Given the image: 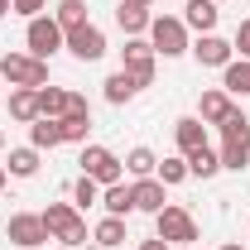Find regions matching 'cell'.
Returning <instances> with one entry per match:
<instances>
[{
	"label": "cell",
	"instance_id": "obj_1",
	"mask_svg": "<svg viewBox=\"0 0 250 250\" xmlns=\"http://www.w3.org/2000/svg\"><path fill=\"white\" fill-rule=\"evenodd\" d=\"M43 226H48V241H58V246H82V241H92V231H87V221H82V212L72 207V202H48L43 212Z\"/></svg>",
	"mask_w": 250,
	"mask_h": 250
},
{
	"label": "cell",
	"instance_id": "obj_2",
	"mask_svg": "<svg viewBox=\"0 0 250 250\" xmlns=\"http://www.w3.org/2000/svg\"><path fill=\"white\" fill-rule=\"evenodd\" d=\"M154 236L168 241V246H192V241H197V221H192L188 207L164 202V212H154Z\"/></svg>",
	"mask_w": 250,
	"mask_h": 250
},
{
	"label": "cell",
	"instance_id": "obj_3",
	"mask_svg": "<svg viewBox=\"0 0 250 250\" xmlns=\"http://www.w3.org/2000/svg\"><path fill=\"white\" fill-rule=\"evenodd\" d=\"M149 43H154L159 58H183L188 48V24L183 15H154V24H149Z\"/></svg>",
	"mask_w": 250,
	"mask_h": 250
},
{
	"label": "cell",
	"instance_id": "obj_4",
	"mask_svg": "<svg viewBox=\"0 0 250 250\" xmlns=\"http://www.w3.org/2000/svg\"><path fill=\"white\" fill-rule=\"evenodd\" d=\"M77 164H82V173H87L92 183H101V188H111V183L125 178V159H116V149H106V145H82Z\"/></svg>",
	"mask_w": 250,
	"mask_h": 250
},
{
	"label": "cell",
	"instance_id": "obj_5",
	"mask_svg": "<svg viewBox=\"0 0 250 250\" xmlns=\"http://www.w3.org/2000/svg\"><path fill=\"white\" fill-rule=\"evenodd\" d=\"M0 77L10 87H48V62L34 53H5L0 58Z\"/></svg>",
	"mask_w": 250,
	"mask_h": 250
},
{
	"label": "cell",
	"instance_id": "obj_6",
	"mask_svg": "<svg viewBox=\"0 0 250 250\" xmlns=\"http://www.w3.org/2000/svg\"><path fill=\"white\" fill-rule=\"evenodd\" d=\"M62 39H67V34L58 29V20H53V15H34L29 29H24V43H29V53H34V58H43V62H48V58L62 48Z\"/></svg>",
	"mask_w": 250,
	"mask_h": 250
},
{
	"label": "cell",
	"instance_id": "obj_7",
	"mask_svg": "<svg viewBox=\"0 0 250 250\" xmlns=\"http://www.w3.org/2000/svg\"><path fill=\"white\" fill-rule=\"evenodd\" d=\"M125 72H130V77H135V82H140V92H145V87H149V82H154V43H149V39H145V34H135V39H125Z\"/></svg>",
	"mask_w": 250,
	"mask_h": 250
},
{
	"label": "cell",
	"instance_id": "obj_8",
	"mask_svg": "<svg viewBox=\"0 0 250 250\" xmlns=\"http://www.w3.org/2000/svg\"><path fill=\"white\" fill-rule=\"evenodd\" d=\"M5 241L20 246V250H39L43 241H48V226H43L39 212H15V217L5 221Z\"/></svg>",
	"mask_w": 250,
	"mask_h": 250
},
{
	"label": "cell",
	"instance_id": "obj_9",
	"mask_svg": "<svg viewBox=\"0 0 250 250\" xmlns=\"http://www.w3.org/2000/svg\"><path fill=\"white\" fill-rule=\"evenodd\" d=\"M62 48H67V53H72L77 62H101V58H106V34H101V29L92 24V20H87V24L67 29Z\"/></svg>",
	"mask_w": 250,
	"mask_h": 250
},
{
	"label": "cell",
	"instance_id": "obj_10",
	"mask_svg": "<svg viewBox=\"0 0 250 250\" xmlns=\"http://www.w3.org/2000/svg\"><path fill=\"white\" fill-rule=\"evenodd\" d=\"M188 53H192V58L202 62V67H226V62L236 58L231 39H221V34H197V43H192Z\"/></svg>",
	"mask_w": 250,
	"mask_h": 250
},
{
	"label": "cell",
	"instance_id": "obj_11",
	"mask_svg": "<svg viewBox=\"0 0 250 250\" xmlns=\"http://www.w3.org/2000/svg\"><path fill=\"white\" fill-rule=\"evenodd\" d=\"M217 20H221L217 0H183V24H188V29H197V34H217Z\"/></svg>",
	"mask_w": 250,
	"mask_h": 250
},
{
	"label": "cell",
	"instance_id": "obj_12",
	"mask_svg": "<svg viewBox=\"0 0 250 250\" xmlns=\"http://www.w3.org/2000/svg\"><path fill=\"white\" fill-rule=\"evenodd\" d=\"M116 24H121V34H125V39H135V34H149L154 15H149V5H135V0H121V5H116Z\"/></svg>",
	"mask_w": 250,
	"mask_h": 250
},
{
	"label": "cell",
	"instance_id": "obj_13",
	"mask_svg": "<svg viewBox=\"0 0 250 250\" xmlns=\"http://www.w3.org/2000/svg\"><path fill=\"white\" fill-rule=\"evenodd\" d=\"M173 140H178V154H197V149H207V125L197 121V116H183V121H173Z\"/></svg>",
	"mask_w": 250,
	"mask_h": 250
},
{
	"label": "cell",
	"instance_id": "obj_14",
	"mask_svg": "<svg viewBox=\"0 0 250 250\" xmlns=\"http://www.w3.org/2000/svg\"><path fill=\"white\" fill-rule=\"evenodd\" d=\"M231 111H236V101H231V92H221V87L202 92V101H197V121L202 125H221Z\"/></svg>",
	"mask_w": 250,
	"mask_h": 250
},
{
	"label": "cell",
	"instance_id": "obj_15",
	"mask_svg": "<svg viewBox=\"0 0 250 250\" xmlns=\"http://www.w3.org/2000/svg\"><path fill=\"white\" fill-rule=\"evenodd\" d=\"M130 197H135V212H149V217L164 212V202H168L159 178H135V183H130Z\"/></svg>",
	"mask_w": 250,
	"mask_h": 250
},
{
	"label": "cell",
	"instance_id": "obj_16",
	"mask_svg": "<svg viewBox=\"0 0 250 250\" xmlns=\"http://www.w3.org/2000/svg\"><path fill=\"white\" fill-rule=\"evenodd\" d=\"M10 116L20 125L39 121V87H10Z\"/></svg>",
	"mask_w": 250,
	"mask_h": 250
},
{
	"label": "cell",
	"instance_id": "obj_17",
	"mask_svg": "<svg viewBox=\"0 0 250 250\" xmlns=\"http://www.w3.org/2000/svg\"><path fill=\"white\" fill-rule=\"evenodd\" d=\"M221 92L250 96V58H231L226 67H221Z\"/></svg>",
	"mask_w": 250,
	"mask_h": 250
},
{
	"label": "cell",
	"instance_id": "obj_18",
	"mask_svg": "<svg viewBox=\"0 0 250 250\" xmlns=\"http://www.w3.org/2000/svg\"><path fill=\"white\" fill-rule=\"evenodd\" d=\"M92 241H96V246H106V250L125 246V241H130V231H125V217H101V221L92 226Z\"/></svg>",
	"mask_w": 250,
	"mask_h": 250
},
{
	"label": "cell",
	"instance_id": "obj_19",
	"mask_svg": "<svg viewBox=\"0 0 250 250\" xmlns=\"http://www.w3.org/2000/svg\"><path fill=\"white\" fill-rule=\"evenodd\" d=\"M101 207H106V217H130V212H135L130 183H111V188H101Z\"/></svg>",
	"mask_w": 250,
	"mask_h": 250
},
{
	"label": "cell",
	"instance_id": "obj_20",
	"mask_svg": "<svg viewBox=\"0 0 250 250\" xmlns=\"http://www.w3.org/2000/svg\"><path fill=\"white\" fill-rule=\"evenodd\" d=\"M29 145L43 154V149H58L62 145V125L58 121H48V116H39V121L29 125Z\"/></svg>",
	"mask_w": 250,
	"mask_h": 250
},
{
	"label": "cell",
	"instance_id": "obj_21",
	"mask_svg": "<svg viewBox=\"0 0 250 250\" xmlns=\"http://www.w3.org/2000/svg\"><path fill=\"white\" fill-rule=\"evenodd\" d=\"M135 96H140V82H135L125 67L106 77V101H111V106H125V101H135Z\"/></svg>",
	"mask_w": 250,
	"mask_h": 250
},
{
	"label": "cell",
	"instance_id": "obj_22",
	"mask_svg": "<svg viewBox=\"0 0 250 250\" xmlns=\"http://www.w3.org/2000/svg\"><path fill=\"white\" fill-rule=\"evenodd\" d=\"M154 168H159V154L149 145H135V149L125 154V173H130V178H154Z\"/></svg>",
	"mask_w": 250,
	"mask_h": 250
},
{
	"label": "cell",
	"instance_id": "obj_23",
	"mask_svg": "<svg viewBox=\"0 0 250 250\" xmlns=\"http://www.w3.org/2000/svg\"><path fill=\"white\" fill-rule=\"evenodd\" d=\"M188 173H192V178H202V183H207V178H217V173H221V154L212 149V145H207V149H197V154H188Z\"/></svg>",
	"mask_w": 250,
	"mask_h": 250
},
{
	"label": "cell",
	"instance_id": "obj_24",
	"mask_svg": "<svg viewBox=\"0 0 250 250\" xmlns=\"http://www.w3.org/2000/svg\"><path fill=\"white\" fill-rule=\"evenodd\" d=\"M39 116L62 121L67 116V87H39Z\"/></svg>",
	"mask_w": 250,
	"mask_h": 250
},
{
	"label": "cell",
	"instance_id": "obj_25",
	"mask_svg": "<svg viewBox=\"0 0 250 250\" xmlns=\"http://www.w3.org/2000/svg\"><path fill=\"white\" fill-rule=\"evenodd\" d=\"M5 173H10V178H34V173H39V149H34V145H24V149H10Z\"/></svg>",
	"mask_w": 250,
	"mask_h": 250
},
{
	"label": "cell",
	"instance_id": "obj_26",
	"mask_svg": "<svg viewBox=\"0 0 250 250\" xmlns=\"http://www.w3.org/2000/svg\"><path fill=\"white\" fill-rule=\"evenodd\" d=\"M221 168H231V173H241V168H246L250 164V135L246 140H221Z\"/></svg>",
	"mask_w": 250,
	"mask_h": 250
},
{
	"label": "cell",
	"instance_id": "obj_27",
	"mask_svg": "<svg viewBox=\"0 0 250 250\" xmlns=\"http://www.w3.org/2000/svg\"><path fill=\"white\" fill-rule=\"evenodd\" d=\"M53 20H58V29L67 34V29H77V24H87V5H82V0H58V5H53Z\"/></svg>",
	"mask_w": 250,
	"mask_h": 250
},
{
	"label": "cell",
	"instance_id": "obj_28",
	"mask_svg": "<svg viewBox=\"0 0 250 250\" xmlns=\"http://www.w3.org/2000/svg\"><path fill=\"white\" fill-rule=\"evenodd\" d=\"M154 178H159L164 188H173V183H183V178H192V173H188V159H183V154H173V159H159Z\"/></svg>",
	"mask_w": 250,
	"mask_h": 250
},
{
	"label": "cell",
	"instance_id": "obj_29",
	"mask_svg": "<svg viewBox=\"0 0 250 250\" xmlns=\"http://www.w3.org/2000/svg\"><path fill=\"white\" fill-rule=\"evenodd\" d=\"M96 202H101V183H92V178L82 173V178L72 183V207H77V212H87V207H96Z\"/></svg>",
	"mask_w": 250,
	"mask_h": 250
},
{
	"label": "cell",
	"instance_id": "obj_30",
	"mask_svg": "<svg viewBox=\"0 0 250 250\" xmlns=\"http://www.w3.org/2000/svg\"><path fill=\"white\" fill-rule=\"evenodd\" d=\"M62 145H87V130H92V116H62Z\"/></svg>",
	"mask_w": 250,
	"mask_h": 250
},
{
	"label": "cell",
	"instance_id": "obj_31",
	"mask_svg": "<svg viewBox=\"0 0 250 250\" xmlns=\"http://www.w3.org/2000/svg\"><path fill=\"white\" fill-rule=\"evenodd\" d=\"M217 130H221V140H246V135H250V116L236 106V111H231V116H226Z\"/></svg>",
	"mask_w": 250,
	"mask_h": 250
},
{
	"label": "cell",
	"instance_id": "obj_32",
	"mask_svg": "<svg viewBox=\"0 0 250 250\" xmlns=\"http://www.w3.org/2000/svg\"><path fill=\"white\" fill-rule=\"evenodd\" d=\"M10 10H15V15H24V20H34V15H43V10H48V0H10Z\"/></svg>",
	"mask_w": 250,
	"mask_h": 250
},
{
	"label": "cell",
	"instance_id": "obj_33",
	"mask_svg": "<svg viewBox=\"0 0 250 250\" xmlns=\"http://www.w3.org/2000/svg\"><path fill=\"white\" fill-rule=\"evenodd\" d=\"M231 48H236L241 58H250V20H241V24H236V39H231Z\"/></svg>",
	"mask_w": 250,
	"mask_h": 250
},
{
	"label": "cell",
	"instance_id": "obj_34",
	"mask_svg": "<svg viewBox=\"0 0 250 250\" xmlns=\"http://www.w3.org/2000/svg\"><path fill=\"white\" fill-rule=\"evenodd\" d=\"M140 250H173L168 241H159V236H149V241H140Z\"/></svg>",
	"mask_w": 250,
	"mask_h": 250
},
{
	"label": "cell",
	"instance_id": "obj_35",
	"mask_svg": "<svg viewBox=\"0 0 250 250\" xmlns=\"http://www.w3.org/2000/svg\"><path fill=\"white\" fill-rule=\"evenodd\" d=\"M5 183H10V173H5V164H0V192H5Z\"/></svg>",
	"mask_w": 250,
	"mask_h": 250
},
{
	"label": "cell",
	"instance_id": "obj_36",
	"mask_svg": "<svg viewBox=\"0 0 250 250\" xmlns=\"http://www.w3.org/2000/svg\"><path fill=\"white\" fill-rule=\"evenodd\" d=\"M221 250H246V246H241V241H226V246H221Z\"/></svg>",
	"mask_w": 250,
	"mask_h": 250
},
{
	"label": "cell",
	"instance_id": "obj_37",
	"mask_svg": "<svg viewBox=\"0 0 250 250\" xmlns=\"http://www.w3.org/2000/svg\"><path fill=\"white\" fill-rule=\"evenodd\" d=\"M5 15H10V0H0V20H5Z\"/></svg>",
	"mask_w": 250,
	"mask_h": 250
},
{
	"label": "cell",
	"instance_id": "obj_38",
	"mask_svg": "<svg viewBox=\"0 0 250 250\" xmlns=\"http://www.w3.org/2000/svg\"><path fill=\"white\" fill-rule=\"evenodd\" d=\"M173 250H197V246H173Z\"/></svg>",
	"mask_w": 250,
	"mask_h": 250
},
{
	"label": "cell",
	"instance_id": "obj_39",
	"mask_svg": "<svg viewBox=\"0 0 250 250\" xmlns=\"http://www.w3.org/2000/svg\"><path fill=\"white\" fill-rule=\"evenodd\" d=\"M135 5H154V0H135Z\"/></svg>",
	"mask_w": 250,
	"mask_h": 250
},
{
	"label": "cell",
	"instance_id": "obj_40",
	"mask_svg": "<svg viewBox=\"0 0 250 250\" xmlns=\"http://www.w3.org/2000/svg\"><path fill=\"white\" fill-rule=\"evenodd\" d=\"M0 149H5V130H0Z\"/></svg>",
	"mask_w": 250,
	"mask_h": 250
},
{
	"label": "cell",
	"instance_id": "obj_41",
	"mask_svg": "<svg viewBox=\"0 0 250 250\" xmlns=\"http://www.w3.org/2000/svg\"><path fill=\"white\" fill-rule=\"evenodd\" d=\"M53 250H67V246H53Z\"/></svg>",
	"mask_w": 250,
	"mask_h": 250
},
{
	"label": "cell",
	"instance_id": "obj_42",
	"mask_svg": "<svg viewBox=\"0 0 250 250\" xmlns=\"http://www.w3.org/2000/svg\"><path fill=\"white\" fill-rule=\"evenodd\" d=\"M0 82H5V77H0Z\"/></svg>",
	"mask_w": 250,
	"mask_h": 250
},
{
	"label": "cell",
	"instance_id": "obj_43",
	"mask_svg": "<svg viewBox=\"0 0 250 250\" xmlns=\"http://www.w3.org/2000/svg\"><path fill=\"white\" fill-rule=\"evenodd\" d=\"M217 5H221V0H217Z\"/></svg>",
	"mask_w": 250,
	"mask_h": 250
}]
</instances>
